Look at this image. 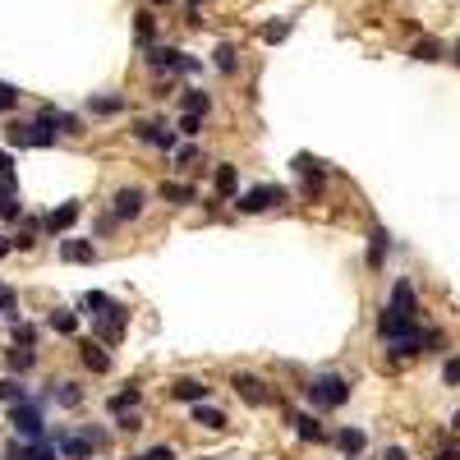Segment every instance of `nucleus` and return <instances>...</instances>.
I'll list each match as a JSON object with an SVG mask.
<instances>
[{
    "instance_id": "obj_1",
    "label": "nucleus",
    "mask_w": 460,
    "mask_h": 460,
    "mask_svg": "<svg viewBox=\"0 0 460 460\" xmlns=\"http://www.w3.org/2000/svg\"><path fill=\"white\" fill-rule=\"evenodd\" d=\"M304 396L313 400V405H322V410H336V405L350 400V383L336 378V373H322V378H313V383L304 387Z\"/></svg>"
},
{
    "instance_id": "obj_2",
    "label": "nucleus",
    "mask_w": 460,
    "mask_h": 460,
    "mask_svg": "<svg viewBox=\"0 0 460 460\" xmlns=\"http://www.w3.org/2000/svg\"><path fill=\"white\" fill-rule=\"evenodd\" d=\"M9 143H14V148H51V143H55V129L42 120V115H37L33 124H9Z\"/></svg>"
},
{
    "instance_id": "obj_3",
    "label": "nucleus",
    "mask_w": 460,
    "mask_h": 460,
    "mask_svg": "<svg viewBox=\"0 0 460 460\" xmlns=\"http://www.w3.org/2000/svg\"><path fill=\"white\" fill-rule=\"evenodd\" d=\"M9 424H14V433H23L28 442H37V437H42V410H37L33 400H14V405H9Z\"/></svg>"
},
{
    "instance_id": "obj_4",
    "label": "nucleus",
    "mask_w": 460,
    "mask_h": 460,
    "mask_svg": "<svg viewBox=\"0 0 460 460\" xmlns=\"http://www.w3.org/2000/svg\"><path fill=\"white\" fill-rule=\"evenodd\" d=\"M272 203H286V189H277V184H258V189L240 193V212H267Z\"/></svg>"
},
{
    "instance_id": "obj_5",
    "label": "nucleus",
    "mask_w": 460,
    "mask_h": 460,
    "mask_svg": "<svg viewBox=\"0 0 460 460\" xmlns=\"http://www.w3.org/2000/svg\"><path fill=\"white\" fill-rule=\"evenodd\" d=\"M97 336H102V341H120L124 336V313H120V304H115V309H106V313H97Z\"/></svg>"
},
{
    "instance_id": "obj_6",
    "label": "nucleus",
    "mask_w": 460,
    "mask_h": 460,
    "mask_svg": "<svg viewBox=\"0 0 460 460\" xmlns=\"http://www.w3.org/2000/svg\"><path fill=\"white\" fill-rule=\"evenodd\" d=\"M387 313H396V318H414V290H410V281H396V290H391V309Z\"/></svg>"
},
{
    "instance_id": "obj_7",
    "label": "nucleus",
    "mask_w": 460,
    "mask_h": 460,
    "mask_svg": "<svg viewBox=\"0 0 460 460\" xmlns=\"http://www.w3.org/2000/svg\"><path fill=\"white\" fill-rule=\"evenodd\" d=\"M74 221H78V203H60L55 212H46V221H42V226L51 230V235H60V230H70Z\"/></svg>"
},
{
    "instance_id": "obj_8",
    "label": "nucleus",
    "mask_w": 460,
    "mask_h": 460,
    "mask_svg": "<svg viewBox=\"0 0 460 460\" xmlns=\"http://www.w3.org/2000/svg\"><path fill=\"white\" fill-rule=\"evenodd\" d=\"M139 212H143V189H120V193H115V217H139Z\"/></svg>"
},
{
    "instance_id": "obj_9",
    "label": "nucleus",
    "mask_w": 460,
    "mask_h": 460,
    "mask_svg": "<svg viewBox=\"0 0 460 460\" xmlns=\"http://www.w3.org/2000/svg\"><path fill=\"white\" fill-rule=\"evenodd\" d=\"M55 446H60V456H70V460H87V451H92L87 437H70V433H55Z\"/></svg>"
},
{
    "instance_id": "obj_10",
    "label": "nucleus",
    "mask_w": 460,
    "mask_h": 460,
    "mask_svg": "<svg viewBox=\"0 0 460 460\" xmlns=\"http://www.w3.org/2000/svg\"><path fill=\"white\" fill-rule=\"evenodd\" d=\"M235 391H240L249 405H267V391H262V383H258V378H249V373L235 378Z\"/></svg>"
},
{
    "instance_id": "obj_11",
    "label": "nucleus",
    "mask_w": 460,
    "mask_h": 460,
    "mask_svg": "<svg viewBox=\"0 0 460 460\" xmlns=\"http://www.w3.org/2000/svg\"><path fill=\"white\" fill-rule=\"evenodd\" d=\"M60 258H65V262H92L97 249H92L87 240H65V244H60Z\"/></svg>"
},
{
    "instance_id": "obj_12",
    "label": "nucleus",
    "mask_w": 460,
    "mask_h": 460,
    "mask_svg": "<svg viewBox=\"0 0 460 460\" xmlns=\"http://www.w3.org/2000/svg\"><path fill=\"white\" fill-rule=\"evenodd\" d=\"M184 60H189V55L175 51V46H152V65L156 70H184Z\"/></svg>"
},
{
    "instance_id": "obj_13",
    "label": "nucleus",
    "mask_w": 460,
    "mask_h": 460,
    "mask_svg": "<svg viewBox=\"0 0 460 460\" xmlns=\"http://www.w3.org/2000/svg\"><path fill=\"white\" fill-rule=\"evenodd\" d=\"M139 139H143V143H152V148H166V152L175 148V134L166 129V124H143V129H139Z\"/></svg>"
},
{
    "instance_id": "obj_14",
    "label": "nucleus",
    "mask_w": 460,
    "mask_h": 460,
    "mask_svg": "<svg viewBox=\"0 0 460 460\" xmlns=\"http://www.w3.org/2000/svg\"><path fill=\"white\" fill-rule=\"evenodd\" d=\"M193 424H203V428H212V433H221V428H226V414L198 400V405H193Z\"/></svg>"
},
{
    "instance_id": "obj_15",
    "label": "nucleus",
    "mask_w": 460,
    "mask_h": 460,
    "mask_svg": "<svg viewBox=\"0 0 460 460\" xmlns=\"http://www.w3.org/2000/svg\"><path fill=\"white\" fill-rule=\"evenodd\" d=\"M83 364L92 368V373H106V368H111V355H106L97 341H83Z\"/></svg>"
},
{
    "instance_id": "obj_16",
    "label": "nucleus",
    "mask_w": 460,
    "mask_h": 460,
    "mask_svg": "<svg viewBox=\"0 0 460 460\" xmlns=\"http://www.w3.org/2000/svg\"><path fill=\"white\" fill-rule=\"evenodd\" d=\"M175 400H189V405H198V400H208V387L193 383V378H184V383H175Z\"/></svg>"
},
{
    "instance_id": "obj_17",
    "label": "nucleus",
    "mask_w": 460,
    "mask_h": 460,
    "mask_svg": "<svg viewBox=\"0 0 460 460\" xmlns=\"http://www.w3.org/2000/svg\"><path fill=\"white\" fill-rule=\"evenodd\" d=\"M51 331H60V336H74V331H78V318H74L70 309H55V313H51Z\"/></svg>"
},
{
    "instance_id": "obj_18",
    "label": "nucleus",
    "mask_w": 460,
    "mask_h": 460,
    "mask_svg": "<svg viewBox=\"0 0 460 460\" xmlns=\"http://www.w3.org/2000/svg\"><path fill=\"white\" fill-rule=\"evenodd\" d=\"M161 198L166 203H193L198 189H189V184H161Z\"/></svg>"
},
{
    "instance_id": "obj_19",
    "label": "nucleus",
    "mask_w": 460,
    "mask_h": 460,
    "mask_svg": "<svg viewBox=\"0 0 460 460\" xmlns=\"http://www.w3.org/2000/svg\"><path fill=\"white\" fill-rule=\"evenodd\" d=\"M295 424H299V437H309V442H322V437H327V433H322V424H318L313 414H299Z\"/></svg>"
},
{
    "instance_id": "obj_20",
    "label": "nucleus",
    "mask_w": 460,
    "mask_h": 460,
    "mask_svg": "<svg viewBox=\"0 0 460 460\" xmlns=\"http://www.w3.org/2000/svg\"><path fill=\"white\" fill-rule=\"evenodd\" d=\"M217 193L235 198V166H217Z\"/></svg>"
},
{
    "instance_id": "obj_21",
    "label": "nucleus",
    "mask_w": 460,
    "mask_h": 460,
    "mask_svg": "<svg viewBox=\"0 0 460 460\" xmlns=\"http://www.w3.org/2000/svg\"><path fill=\"white\" fill-rule=\"evenodd\" d=\"M120 97H92V102H87V111H92V115H115V111H120Z\"/></svg>"
},
{
    "instance_id": "obj_22",
    "label": "nucleus",
    "mask_w": 460,
    "mask_h": 460,
    "mask_svg": "<svg viewBox=\"0 0 460 460\" xmlns=\"http://www.w3.org/2000/svg\"><path fill=\"white\" fill-rule=\"evenodd\" d=\"M336 442L346 446L350 456H355V451H364V433H359V428H341V437H336Z\"/></svg>"
},
{
    "instance_id": "obj_23",
    "label": "nucleus",
    "mask_w": 460,
    "mask_h": 460,
    "mask_svg": "<svg viewBox=\"0 0 460 460\" xmlns=\"http://www.w3.org/2000/svg\"><path fill=\"white\" fill-rule=\"evenodd\" d=\"M51 400H60V405H78V400H83V391H78L74 383H60V391L51 387Z\"/></svg>"
},
{
    "instance_id": "obj_24",
    "label": "nucleus",
    "mask_w": 460,
    "mask_h": 460,
    "mask_svg": "<svg viewBox=\"0 0 460 460\" xmlns=\"http://www.w3.org/2000/svg\"><path fill=\"white\" fill-rule=\"evenodd\" d=\"M383 249H387V230H373V249H368V267H383Z\"/></svg>"
},
{
    "instance_id": "obj_25",
    "label": "nucleus",
    "mask_w": 460,
    "mask_h": 460,
    "mask_svg": "<svg viewBox=\"0 0 460 460\" xmlns=\"http://www.w3.org/2000/svg\"><path fill=\"white\" fill-rule=\"evenodd\" d=\"M0 400H9V405H14V400H28L23 383H14V378H5V383H0Z\"/></svg>"
},
{
    "instance_id": "obj_26",
    "label": "nucleus",
    "mask_w": 460,
    "mask_h": 460,
    "mask_svg": "<svg viewBox=\"0 0 460 460\" xmlns=\"http://www.w3.org/2000/svg\"><path fill=\"white\" fill-rule=\"evenodd\" d=\"M9 368H18V373H23V368H33V346H23V350H9Z\"/></svg>"
},
{
    "instance_id": "obj_27",
    "label": "nucleus",
    "mask_w": 460,
    "mask_h": 460,
    "mask_svg": "<svg viewBox=\"0 0 460 460\" xmlns=\"http://www.w3.org/2000/svg\"><path fill=\"white\" fill-rule=\"evenodd\" d=\"M212 106V97L208 92H184V111H193V115H203Z\"/></svg>"
},
{
    "instance_id": "obj_28",
    "label": "nucleus",
    "mask_w": 460,
    "mask_h": 460,
    "mask_svg": "<svg viewBox=\"0 0 460 460\" xmlns=\"http://www.w3.org/2000/svg\"><path fill=\"white\" fill-rule=\"evenodd\" d=\"M286 37H290V23H267V28H262V42H272V46L286 42Z\"/></svg>"
},
{
    "instance_id": "obj_29",
    "label": "nucleus",
    "mask_w": 460,
    "mask_h": 460,
    "mask_svg": "<svg viewBox=\"0 0 460 460\" xmlns=\"http://www.w3.org/2000/svg\"><path fill=\"white\" fill-rule=\"evenodd\" d=\"M217 70L235 74V46H217Z\"/></svg>"
},
{
    "instance_id": "obj_30",
    "label": "nucleus",
    "mask_w": 460,
    "mask_h": 460,
    "mask_svg": "<svg viewBox=\"0 0 460 460\" xmlns=\"http://www.w3.org/2000/svg\"><path fill=\"white\" fill-rule=\"evenodd\" d=\"M129 405H139V387H129V391H120V396L111 400V410L120 414V410H129Z\"/></svg>"
},
{
    "instance_id": "obj_31",
    "label": "nucleus",
    "mask_w": 460,
    "mask_h": 460,
    "mask_svg": "<svg viewBox=\"0 0 460 460\" xmlns=\"http://www.w3.org/2000/svg\"><path fill=\"white\" fill-rule=\"evenodd\" d=\"M37 341V327H28V322H14V346H33Z\"/></svg>"
},
{
    "instance_id": "obj_32",
    "label": "nucleus",
    "mask_w": 460,
    "mask_h": 460,
    "mask_svg": "<svg viewBox=\"0 0 460 460\" xmlns=\"http://www.w3.org/2000/svg\"><path fill=\"white\" fill-rule=\"evenodd\" d=\"M83 304H87V313H92V318H97V313H106V309H115L111 299H106V295H97V290H92V295L83 299Z\"/></svg>"
},
{
    "instance_id": "obj_33",
    "label": "nucleus",
    "mask_w": 460,
    "mask_h": 460,
    "mask_svg": "<svg viewBox=\"0 0 460 460\" xmlns=\"http://www.w3.org/2000/svg\"><path fill=\"white\" fill-rule=\"evenodd\" d=\"M414 60H437V42L433 37H424V42L414 46Z\"/></svg>"
},
{
    "instance_id": "obj_34",
    "label": "nucleus",
    "mask_w": 460,
    "mask_h": 460,
    "mask_svg": "<svg viewBox=\"0 0 460 460\" xmlns=\"http://www.w3.org/2000/svg\"><path fill=\"white\" fill-rule=\"evenodd\" d=\"M18 299H14V290H5V286H0V313H9V318H18Z\"/></svg>"
},
{
    "instance_id": "obj_35",
    "label": "nucleus",
    "mask_w": 460,
    "mask_h": 460,
    "mask_svg": "<svg viewBox=\"0 0 460 460\" xmlns=\"http://www.w3.org/2000/svg\"><path fill=\"white\" fill-rule=\"evenodd\" d=\"M442 383H446V387H456V383H460V359H446V368H442Z\"/></svg>"
},
{
    "instance_id": "obj_36",
    "label": "nucleus",
    "mask_w": 460,
    "mask_h": 460,
    "mask_svg": "<svg viewBox=\"0 0 460 460\" xmlns=\"http://www.w3.org/2000/svg\"><path fill=\"white\" fill-rule=\"evenodd\" d=\"M14 102H18V92L9 83H0V111H14Z\"/></svg>"
},
{
    "instance_id": "obj_37",
    "label": "nucleus",
    "mask_w": 460,
    "mask_h": 460,
    "mask_svg": "<svg viewBox=\"0 0 460 460\" xmlns=\"http://www.w3.org/2000/svg\"><path fill=\"white\" fill-rule=\"evenodd\" d=\"M139 42H152V14H139Z\"/></svg>"
},
{
    "instance_id": "obj_38",
    "label": "nucleus",
    "mask_w": 460,
    "mask_h": 460,
    "mask_svg": "<svg viewBox=\"0 0 460 460\" xmlns=\"http://www.w3.org/2000/svg\"><path fill=\"white\" fill-rule=\"evenodd\" d=\"M180 134H198V115H193V111H184V120H180Z\"/></svg>"
},
{
    "instance_id": "obj_39",
    "label": "nucleus",
    "mask_w": 460,
    "mask_h": 460,
    "mask_svg": "<svg viewBox=\"0 0 460 460\" xmlns=\"http://www.w3.org/2000/svg\"><path fill=\"white\" fill-rule=\"evenodd\" d=\"M0 175H14V156L9 152H0Z\"/></svg>"
},
{
    "instance_id": "obj_40",
    "label": "nucleus",
    "mask_w": 460,
    "mask_h": 460,
    "mask_svg": "<svg viewBox=\"0 0 460 460\" xmlns=\"http://www.w3.org/2000/svg\"><path fill=\"white\" fill-rule=\"evenodd\" d=\"M152 460H175V451H171V446H156V451H148Z\"/></svg>"
},
{
    "instance_id": "obj_41",
    "label": "nucleus",
    "mask_w": 460,
    "mask_h": 460,
    "mask_svg": "<svg viewBox=\"0 0 460 460\" xmlns=\"http://www.w3.org/2000/svg\"><path fill=\"white\" fill-rule=\"evenodd\" d=\"M383 460H410V456H405V451H400V446H391V451H387Z\"/></svg>"
},
{
    "instance_id": "obj_42",
    "label": "nucleus",
    "mask_w": 460,
    "mask_h": 460,
    "mask_svg": "<svg viewBox=\"0 0 460 460\" xmlns=\"http://www.w3.org/2000/svg\"><path fill=\"white\" fill-rule=\"evenodd\" d=\"M5 253H9V240H5V235H0V258H5Z\"/></svg>"
},
{
    "instance_id": "obj_43",
    "label": "nucleus",
    "mask_w": 460,
    "mask_h": 460,
    "mask_svg": "<svg viewBox=\"0 0 460 460\" xmlns=\"http://www.w3.org/2000/svg\"><path fill=\"white\" fill-rule=\"evenodd\" d=\"M437 460H460V456H456V451H442V456H437Z\"/></svg>"
},
{
    "instance_id": "obj_44",
    "label": "nucleus",
    "mask_w": 460,
    "mask_h": 460,
    "mask_svg": "<svg viewBox=\"0 0 460 460\" xmlns=\"http://www.w3.org/2000/svg\"><path fill=\"white\" fill-rule=\"evenodd\" d=\"M148 5H171V0H148Z\"/></svg>"
},
{
    "instance_id": "obj_45",
    "label": "nucleus",
    "mask_w": 460,
    "mask_h": 460,
    "mask_svg": "<svg viewBox=\"0 0 460 460\" xmlns=\"http://www.w3.org/2000/svg\"><path fill=\"white\" fill-rule=\"evenodd\" d=\"M134 460H152V456H134Z\"/></svg>"
},
{
    "instance_id": "obj_46",
    "label": "nucleus",
    "mask_w": 460,
    "mask_h": 460,
    "mask_svg": "<svg viewBox=\"0 0 460 460\" xmlns=\"http://www.w3.org/2000/svg\"><path fill=\"white\" fill-rule=\"evenodd\" d=\"M456 60H460V46H456Z\"/></svg>"
}]
</instances>
